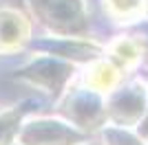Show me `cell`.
Here are the masks:
<instances>
[{
    "label": "cell",
    "mask_w": 148,
    "mask_h": 145,
    "mask_svg": "<svg viewBox=\"0 0 148 145\" xmlns=\"http://www.w3.org/2000/svg\"><path fill=\"white\" fill-rule=\"evenodd\" d=\"M111 53L115 55V60L122 64V66H133V64H137V60H139V55H142V51H139V46H137L133 40H117V42L111 46Z\"/></svg>",
    "instance_id": "277c9868"
},
{
    "label": "cell",
    "mask_w": 148,
    "mask_h": 145,
    "mask_svg": "<svg viewBox=\"0 0 148 145\" xmlns=\"http://www.w3.org/2000/svg\"><path fill=\"white\" fill-rule=\"evenodd\" d=\"M25 35H27V24L22 16L9 11L0 13V46H16L25 40Z\"/></svg>",
    "instance_id": "7a4b0ae2"
},
{
    "label": "cell",
    "mask_w": 148,
    "mask_h": 145,
    "mask_svg": "<svg viewBox=\"0 0 148 145\" xmlns=\"http://www.w3.org/2000/svg\"><path fill=\"white\" fill-rule=\"evenodd\" d=\"M104 7L111 18L133 22V20H137L146 11L148 2L146 0H104Z\"/></svg>",
    "instance_id": "3957f363"
},
{
    "label": "cell",
    "mask_w": 148,
    "mask_h": 145,
    "mask_svg": "<svg viewBox=\"0 0 148 145\" xmlns=\"http://www.w3.org/2000/svg\"><path fill=\"white\" fill-rule=\"evenodd\" d=\"M119 81V70L111 62H97L86 72V86L93 92H108Z\"/></svg>",
    "instance_id": "6da1fadb"
}]
</instances>
